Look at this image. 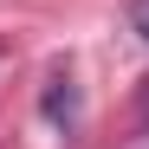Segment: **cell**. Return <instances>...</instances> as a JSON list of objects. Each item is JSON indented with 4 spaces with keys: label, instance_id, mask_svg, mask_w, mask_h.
Instances as JSON below:
<instances>
[{
    "label": "cell",
    "instance_id": "7a4b0ae2",
    "mask_svg": "<svg viewBox=\"0 0 149 149\" xmlns=\"http://www.w3.org/2000/svg\"><path fill=\"white\" fill-rule=\"evenodd\" d=\"M130 33L149 45V0H130Z\"/></svg>",
    "mask_w": 149,
    "mask_h": 149
},
{
    "label": "cell",
    "instance_id": "6da1fadb",
    "mask_svg": "<svg viewBox=\"0 0 149 149\" xmlns=\"http://www.w3.org/2000/svg\"><path fill=\"white\" fill-rule=\"evenodd\" d=\"M78 71H71V58H52V71H45V91H39V117L52 123V130H78Z\"/></svg>",
    "mask_w": 149,
    "mask_h": 149
}]
</instances>
